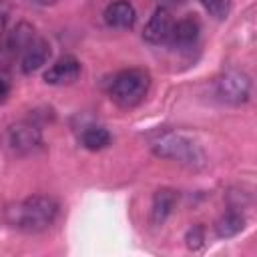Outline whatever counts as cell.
<instances>
[{
    "label": "cell",
    "mask_w": 257,
    "mask_h": 257,
    "mask_svg": "<svg viewBox=\"0 0 257 257\" xmlns=\"http://www.w3.org/2000/svg\"><path fill=\"white\" fill-rule=\"evenodd\" d=\"M215 92H217L219 100H223L227 104H233V106L245 104L251 94V78L243 70L229 68L217 78Z\"/></svg>",
    "instance_id": "cell-5"
},
{
    "label": "cell",
    "mask_w": 257,
    "mask_h": 257,
    "mask_svg": "<svg viewBox=\"0 0 257 257\" xmlns=\"http://www.w3.org/2000/svg\"><path fill=\"white\" fill-rule=\"evenodd\" d=\"M104 24L114 30H128L135 26L137 10L128 0H114L110 2L102 12Z\"/></svg>",
    "instance_id": "cell-8"
},
{
    "label": "cell",
    "mask_w": 257,
    "mask_h": 257,
    "mask_svg": "<svg viewBox=\"0 0 257 257\" xmlns=\"http://www.w3.org/2000/svg\"><path fill=\"white\" fill-rule=\"evenodd\" d=\"M201 34V26L199 20L193 16H185L177 22H173V30H171V38L169 44H173L179 50H191Z\"/></svg>",
    "instance_id": "cell-9"
},
{
    "label": "cell",
    "mask_w": 257,
    "mask_h": 257,
    "mask_svg": "<svg viewBox=\"0 0 257 257\" xmlns=\"http://www.w3.org/2000/svg\"><path fill=\"white\" fill-rule=\"evenodd\" d=\"M26 2H30V4H36V6H50V4H54L56 0H26Z\"/></svg>",
    "instance_id": "cell-19"
},
{
    "label": "cell",
    "mask_w": 257,
    "mask_h": 257,
    "mask_svg": "<svg viewBox=\"0 0 257 257\" xmlns=\"http://www.w3.org/2000/svg\"><path fill=\"white\" fill-rule=\"evenodd\" d=\"M10 80L4 76V74H0V104H4L6 100H8V96H10Z\"/></svg>",
    "instance_id": "cell-17"
},
{
    "label": "cell",
    "mask_w": 257,
    "mask_h": 257,
    "mask_svg": "<svg viewBox=\"0 0 257 257\" xmlns=\"http://www.w3.org/2000/svg\"><path fill=\"white\" fill-rule=\"evenodd\" d=\"M171 30H173V18L171 12L165 6L155 8L153 16L149 18L145 30H143V38L149 44H167L171 38Z\"/></svg>",
    "instance_id": "cell-7"
},
{
    "label": "cell",
    "mask_w": 257,
    "mask_h": 257,
    "mask_svg": "<svg viewBox=\"0 0 257 257\" xmlns=\"http://www.w3.org/2000/svg\"><path fill=\"white\" fill-rule=\"evenodd\" d=\"M179 201V193L171 187H161L153 195V205H151V221L153 225H163L171 213L175 211Z\"/></svg>",
    "instance_id": "cell-11"
},
{
    "label": "cell",
    "mask_w": 257,
    "mask_h": 257,
    "mask_svg": "<svg viewBox=\"0 0 257 257\" xmlns=\"http://www.w3.org/2000/svg\"><path fill=\"white\" fill-rule=\"evenodd\" d=\"M80 72H82L80 62L74 56L66 54L48 66V70L44 72V82L50 86H66V84L76 82Z\"/></svg>",
    "instance_id": "cell-6"
},
{
    "label": "cell",
    "mask_w": 257,
    "mask_h": 257,
    "mask_svg": "<svg viewBox=\"0 0 257 257\" xmlns=\"http://www.w3.org/2000/svg\"><path fill=\"white\" fill-rule=\"evenodd\" d=\"M2 147L14 157H26L42 147V131L30 120H18L6 126Z\"/></svg>",
    "instance_id": "cell-4"
},
{
    "label": "cell",
    "mask_w": 257,
    "mask_h": 257,
    "mask_svg": "<svg viewBox=\"0 0 257 257\" xmlns=\"http://www.w3.org/2000/svg\"><path fill=\"white\" fill-rule=\"evenodd\" d=\"M199 2L215 20H225L233 6V0H199Z\"/></svg>",
    "instance_id": "cell-15"
},
{
    "label": "cell",
    "mask_w": 257,
    "mask_h": 257,
    "mask_svg": "<svg viewBox=\"0 0 257 257\" xmlns=\"http://www.w3.org/2000/svg\"><path fill=\"white\" fill-rule=\"evenodd\" d=\"M58 201L50 195H30L4 209L6 223L22 233H42L58 217Z\"/></svg>",
    "instance_id": "cell-1"
},
{
    "label": "cell",
    "mask_w": 257,
    "mask_h": 257,
    "mask_svg": "<svg viewBox=\"0 0 257 257\" xmlns=\"http://www.w3.org/2000/svg\"><path fill=\"white\" fill-rule=\"evenodd\" d=\"M147 143L159 159L179 163L187 169H203L207 165V155L201 149V145L179 131L157 128L147 135Z\"/></svg>",
    "instance_id": "cell-2"
},
{
    "label": "cell",
    "mask_w": 257,
    "mask_h": 257,
    "mask_svg": "<svg viewBox=\"0 0 257 257\" xmlns=\"http://www.w3.org/2000/svg\"><path fill=\"white\" fill-rule=\"evenodd\" d=\"M50 58V44L44 38H32L30 44L20 54V70L24 74H32L40 70Z\"/></svg>",
    "instance_id": "cell-10"
},
{
    "label": "cell",
    "mask_w": 257,
    "mask_h": 257,
    "mask_svg": "<svg viewBox=\"0 0 257 257\" xmlns=\"http://www.w3.org/2000/svg\"><path fill=\"white\" fill-rule=\"evenodd\" d=\"M34 38V28L20 22L14 30L4 32L2 40H0V54L4 56H16L22 54V50L30 44V40Z\"/></svg>",
    "instance_id": "cell-12"
},
{
    "label": "cell",
    "mask_w": 257,
    "mask_h": 257,
    "mask_svg": "<svg viewBox=\"0 0 257 257\" xmlns=\"http://www.w3.org/2000/svg\"><path fill=\"white\" fill-rule=\"evenodd\" d=\"M185 241H187V247L189 249H193V251H199L203 245H205V231H203V227H191L189 229V233H187V237H185Z\"/></svg>",
    "instance_id": "cell-16"
},
{
    "label": "cell",
    "mask_w": 257,
    "mask_h": 257,
    "mask_svg": "<svg viewBox=\"0 0 257 257\" xmlns=\"http://www.w3.org/2000/svg\"><path fill=\"white\" fill-rule=\"evenodd\" d=\"M80 145L86 151H102L110 145V133L104 126L90 124L80 133Z\"/></svg>",
    "instance_id": "cell-14"
},
{
    "label": "cell",
    "mask_w": 257,
    "mask_h": 257,
    "mask_svg": "<svg viewBox=\"0 0 257 257\" xmlns=\"http://www.w3.org/2000/svg\"><path fill=\"white\" fill-rule=\"evenodd\" d=\"M6 20H8V6H6V4L0 0V30L4 28Z\"/></svg>",
    "instance_id": "cell-18"
},
{
    "label": "cell",
    "mask_w": 257,
    "mask_h": 257,
    "mask_svg": "<svg viewBox=\"0 0 257 257\" xmlns=\"http://www.w3.org/2000/svg\"><path fill=\"white\" fill-rule=\"evenodd\" d=\"M245 229V217L241 211L237 209H229L223 217H219V221L215 223V233L219 239H229L235 237L237 233H241Z\"/></svg>",
    "instance_id": "cell-13"
},
{
    "label": "cell",
    "mask_w": 257,
    "mask_h": 257,
    "mask_svg": "<svg viewBox=\"0 0 257 257\" xmlns=\"http://www.w3.org/2000/svg\"><path fill=\"white\" fill-rule=\"evenodd\" d=\"M151 88V74L143 68H124L118 70L108 86V96L120 108L139 106Z\"/></svg>",
    "instance_id": "cell-3"
}]
</instances>
